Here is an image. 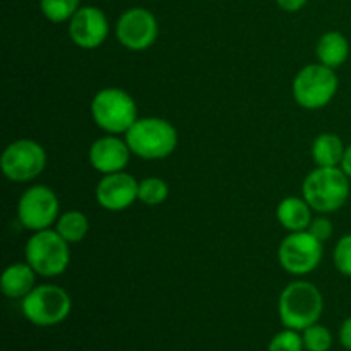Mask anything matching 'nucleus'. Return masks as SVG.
<instances>
[{"instance_id": "nucleus-1", "label": "nucleus", "mask_w": 351, "mask_h": 351, "mask_svg": "<svg viewBox=\"0 0 351 351\" xmlns=\"http://www.w3.org/2000/svg\"><path fill=\"white\" fill-rule=\"evenodd\" d=\"M324 308V300L315 285L308 281H295L288 285L280 295L278 312L281 324L288 329L304 331L308 326L317 324Z\"/></svg>"}, {"instance_id": "nucleus-2", "label": "nucleus", "mask_w": 351, "mask_h": 351, "mask_svg": "<svg viewBox=\"0 0 351 351\" xmlns=\"http://www.w3.org/2000/svg\"><path fill=\"white\" fill-rule=\"evenodd\" d=\"M302 192L314 211H338L348 201L350 177L341 167H317L305 177Z\"/></svg>"}, {"instance_id": "nucleus-3", "label": "nucleus", "mask_w": 351, "mask_h": 351, "mask_svg": "<svg viewBox=\"0 0 351 351\" xmlns=\"http://www.w3.org/2000/svg\"><path fill=\"white\" fill-rule=\"evenodd\" d=\"M130 151L143 160H163L175 151L178 134L168 120L158 117L137 119L125 132Z\"/></svg>"}, {"instance_id": "nucleus-4", "label": "nucleus", "mask_w": 351, "mask_h": 351, "mask_svg": "<svg viewBox=\"0 0 351 351\" xmlns=\"http://www.w3.org/2000/svg\"><path fill=\"white\" fill-rule=\"evenodd\" d=\"M91 115L96 125L108 134H125L137 120V106L132 96L120 88H105L91 101Z\"/></svg>"}, {"instance_id": "nucleus-5", "label": "nucleus", "mask_w": 351, "mask_h": 351, "mask_svg": "<svg viewBox=\"0 0 351 351\" xmlns=\"http://www.w3.org/2000/svg\"><path fill=\"white\" fill-rule=\"evenodd\" d=\"M23 314L31 324L38 328H51L69 317L72 308V300L67 291L55 285H41L34 287L23 298Z\"/></svg>"}, {"instance_id": "nucleus-6", "label": "nucleus", "mask_w": 351, "mask_h": 351, "mask_svg": "<svg viewBox=\"0 0 351 351\" xmlns=\"http://www.w3.org/2000/svg\"><path fill=\"white\" fill-rule=\"evenodd\" d=\"M26 263L34 273L43 278H53L64 273L71 263L69 243L55 230H41L27 240Z\"/></svg>"}, {"instance_id": "nucleus-7", "label": "nucleus", "mask_w": 351, "mask_h": 351, "mask_svg": "<svg viewBox=\"0 0 351 351\" xmlns=\"http://www.w3.org/2000/svg\"><path fill=\"white\" fill-rule=\"evenodd\" d=\"M338 91L335 69L324 64L305 65L293 79L295 101L307 110L324 108Z\"/></svg>"}, {"instance_id": "nucleus-8", "label": "nucleus", "mask_w": 351, "mask_h": 351, "mask_svg": "<svg viewBox=\"0 0 351 351\" xmlns=\"http://www.w3.org/2000/svg\"><path fill=\"white\" fill-rule=\"evenodd\" d=\"M322 254H324L322 242L315 239L308 230L288 233L278 250L281 267L295 276L312 273L321 264Z\"/></svg>"}, {"instance_id": "nucleus-9", "label": "nucleus", "mask_w": 351, "mask_h": 351, "mask_svg": "<svg viewBox=\"0 0 351 351\" xmlns=\"http://www.w3.org/2000/svg\"><path fill=\"white\" fill-rule=\"evenodd\" d=\"M0 167L9 180L29 182L47 167V153L36 141L19 139L5 147Z\"/></svg>"}, {"instance_id": "nucleus-10", "label": "nucleus", "mask_w": 351, "mask_h": 351, "mask_svg": "<svg viewBox=\"0 0 351 351\" xmlns=\"http://www.w3.org/2000/svg\"><path fill=\"white\" fill-rule=\"evenodd\" d=\"M17 216L24 228L41 232L48 230L58 219V199L47 185L27 189L17 204Z\"/></svg>"}, {"instance_id": "nucleus-11", "label": "nucleus", "mask_w": 351, "mask_h": 351, "mask_svg": "<svg viewBox=\"0 0 351 351\" xmlns=\"http://www.w3.org/2000/svg\"><path fill=\"white\" fill-rule=\"evenodd\" d=\"M117 40L132 51L149 48L158 38V21L143 7L125 10L117 21Z\"/></svg>"}, {"instance_id": "nucleus-12", "label": "nucleus", "mask_w": 351, "mask_h": 351, "mask_svg": "<svg viewBox=\"0 0 351 351\" xmlns=\"http://www.w3.org/2000/svg\"><path fill=\"white\" fill-rule=\"evenodd\" d=\"M69 36L79 48H98L108 36V19L98 7H81L69 21Z\"/></svg>"}, {"instance_id": "nucleus-13", "label": "nucleus", "mask_w": 351, "mask_h": 351, "mask_svg": "<svg viewBox=\"0 0 351 351\" xmlns=\"http://www.w3.org/2000/svg\"><path fill=\"white\" fill-rule=\"evenodd\" d=\"M139 199V184L125 171L108 173L96 187V201L108 211H123Z\"/></svg>"}, {"instance_id": "nucleus-14", "label": "nucleus", "mask_w": 351, "mask_h": 351, "mask_svg": "<svg viewBox=\"0 0 351 351\" xmlns=\"http://www.w3.org/2000/svg\"><path fill=\"white\" fill-rule=\"evenodd\" d=\"M130 147L120 137L105 136L95 141L89 147V163L96 171L103 175L123 171L130 158Z\"/></svg>"}, {"instance_id": "nucleus-15", "label": "nucleus", "mask_w": 351, "mask_h": 351, "mask_svg": "<svg viewBox=\"0 0 351 351\" xmlns=\"http://www.w3.org/2000/svg\"><path fill=\"white\" fill-rule=\"evenodd\" d=\"M311 206L305 199L287 197L280 202L276 209V218L288 232H304L312 223Z\"/></svg>"}, {"instance_id": "nucleus-16", "label": "nucleus", "mask_w": 351, "mask_h": 351, "mask_svg": "<svg viewBox=\"0 0 351 351\" xmlns=\"http://www.w3.org/2000/svg\"><path fill=\"white\" fill-rule=\"evenodd\" d=\"M34 269L29 264L17 263L2 273L0 288L7 298H24L34 288Z\"/></svg>"}, {"instance_id": "nucleus-17", "label": "nucleus", "mask_w": 351, "mask_h": 351, "mask_svg": "<svg viewBox=\"0 0 351 351\" xmlns=\"http://www.w3.org/2000/svg\"><path fill=\"white\" fill-rule=\"evenodd\" d=\"M350 55V43L346 36L339 31H329L322 34L317 43L319 62L328 67H341Z\"/></svg>"}, {"instance_id": "nucleus-18", "label": "nucleus", "mask_w": 351, "mask_h": 351, "mask_svg": "<svg viewBox=\"0 0 351 351\" xmlns=\"http://www.w3.org/2000/svg\"><path fill=\"white\" fill-rule=\"evenodd\" d=\"M346 146L336 134L324 132L315 137L312 144V158L317 167H339L345 156Z\"/></svg>"}, {"instance_id": "nucleus-19", "label": "nucleus", "mask_w": 351, "mask_h": 351, "mask_svg": "<svg viewBox=\"0 0 351 351\" xmlns=\"http://www.w3.org/2000/svg\"><path fill=\"white\" fill-rule=\"evenodd\" d=\"M55 232L62 237L67 243H77L88 235L89 221L84 213L81 211H67L58 216Z\"/></svg>"}, {"instance_id": "nucleus-20", "label": "nucleus", "mask_w": 351, "mask_h": 351, "mask_svg": "<svg viewBox=\"0 0 351 351\" xmlns=\"http://www.w3.org/2000/svg\"><path fill=\"white\" fill-rule=\"evenodd\" d=\"M79 3L81 0H40L43 16L55 24L71 21L72 16L81 9Z\"/></svg>"}, {"instance_id": "nucleus-21", "label": "nucleus", "mask_w": 351, "mask_h": 351, "mask_svg": "<svg viewBox=\"0 0 351 351\" xmlns=\"http://www.w3.org/2000/svg\"><path fill=\"white\" fill-rule=\"evenodd\" d=\"M168 184L163 178L149 177L139 182V201L146 206H158L167 201Z\"/></svg>"}, {"instance_id": "nucleus-22", "label": "nucleus", "mask_w": 351, "mask_h": 351, "mask_svg": "<svg viewBox=\"0 0 351 351\" xmlns=\"http://www.w3.org/2000/svg\"><path fill=\"white\" fill-rule=\"evenodd\" d=\"M302 339L307 351H329L332 346V336L326 326L312 324L302 331Z\"/></svg>"}, {"instance_id": "nucleus-23", "label": "nucleus", "mask_w": 351, "mask_h": 351, "mask_svg": "<svg viewBox=\"0 0 351 351\" xmlns=\"http://www.w3.org/2000/svg\"><path fill=\"white\" fill-rule=\"evenodd\" d=\"M304 339H302L300 331L285 328L283 331L278 332L269 341L267 351H304Z\"/></svg>"}, {"instance_id": "nucleus-24", "label": "nucleus", "mask_w": 351, "mask_h": 351, "mask_svg": "<svg viewBox=\"0 0 351 351\" xmlns=\"http://www.w3.org/2000/svg\"><path fill=\"white\" fill-rule=\"evenodd\" d=\"M332 261L335 266L343 276L351 278V233L345 235L335 247V254H332Z\"/></svg>"}, {"instance_id": "nucleus-25", "label": "nucleus", "mask_w": 351, "mask_h": 351, "mask_svg": "<svg viewBox=\"0 0 351 351\" xmlns=\"http://www.w3.org/2000/svg\"><path fill=\"white\" fill-rule=\"evenodd\" d=\"M308 232L315 237L317 240H321L322 243L326 240L331 239L332 235V223L328 218H315L312 219L311 226H308Z\"/></svg>"}, {"instance_id": "nucleus-26", "label": "nucleus", "mask_w": 351, "mask_h": 351, "mask_svg": "<svg viewBox=\"0 0 351 351\" xmlns=\"http://www.w3.org/2000/svg\"><path fill=\"white\" fill-rule=\"evenodd\" d=\"M339 343L346 350L351 351V317L346 319L341 324V329H339Z\"/></svg>"}, {"instance_id": "nucleus-27", "label": "nucleus", "mask_w": 351, "mask_h": 351, "mask_svg": "<svg viewBox=\"0 0 351 351\" xmlns=\"http://www.w3.org/2000/svg\"><path fill=\"white\" fill-rule=\"evenodd\" d=\"M307 2L308 0H276L278 5L283 10H287V12H297L302 7H305Z\"/></svg>"}, {"instance_id": "nucleus-28", "label": "nucleus", "mask_w": 351, "mask_h": 351, "mask_svg": "<svg viewBox=\"0 0 351 351\" xmlns=\"http://www.w3.org/2000/svg\"><path fill=\"white\" fill-rule=\"evenodd\" d=\"M339 167H341L343 171H345V173L351 178V144H350V146H346L345 156H343V161H341V165H339Z\"/></svg>"}]
</instances>
